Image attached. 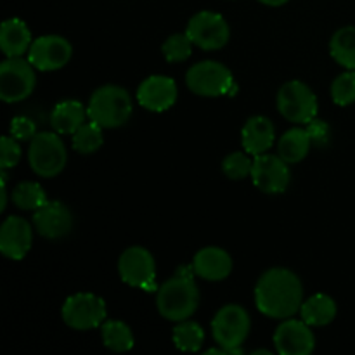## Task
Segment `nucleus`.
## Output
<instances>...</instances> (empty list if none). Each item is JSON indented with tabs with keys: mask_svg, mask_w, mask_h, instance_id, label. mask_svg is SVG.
I'll return each instance as SVG.
<instances>
[{
	"mask_svg": "<svg viewBox=\"0 0 355 355\" xmlns=\"http://www.w3.org/2000/svg\"><path fill=\"white\" fill-rule=\"evenodd\" d=\"M274 345L281 355H309L314 352L315 338L311 324L302 319H286L274 333Z\"/></svg>",
	"mask_w": 355,
	"mask_h": 355,
	"instance_id": "nucleus-14",
	"label": "nucleus"
},
{
	"mask_svg": "<svg viewBox=\"0 0 355 355\" xmlns=\"http://www.w3.org/2000/svg\"><path fill=\"white\" fill-rule=\"evenodd\" d=\"M331 97L338 106H350L355 103V73H342L331 85Z\"/></svg>",
	"mask_w": 355,
	"mask_h": 355,
	"instance_id": "nucleus-31",
	"label": "nucleus"
},
{
	"mask_svg": "<svg viewBox=\"0 0 355 355\" xmlns=\"http://www.w3.org/2000/svg\"><path fill=\"white\" fill-rule=\"evenodd\" d=\"M193 269L205 281H222L231 274L232 259L225 250L208 246L194 255Z\"/></svg>",
	"mask_w": 355,
	"mask_h": 355,
	"instance_id": "nucleus-18",
	"label": "nucleus"
},
{
	"mask_svg": "<svg viewBox=\"0 0 355 355\" xmlns=\"http://www.w3.org/2000/svg\"><path fill=\"white\" fill-rule=\"evenodd\" d=\"M21 159V148L17 144V139H14L12 135H6L0 141V166L2 170L12 168L19 163Z\"/></svg>",
	"mask_w": 355,
	"mask_h": 355,
	"instance_id": "nucleus-32",
	"label": "nucleus"
},
{
	"mask_svg": "<svg viewBox=\"0 0 355 355\" xmlns=\"http://www.w3.org/2000/svg\"><path fill=\"white\" fill-rule=\"evenodd\" d=\"M35 66L21 58H7L0 64V97L6 103H21L31 96L37 76Z\"/></svg>",
	"mask_w": 355,
	"mask_h": 355,
	"instance_id": "nucleus-8",
	"label": "nucleus"
},
{
	"mask_svg": "<svg viewBox=\"0 0 355 355\" xmlns=\"http://www.w3.org/2000/svg\"><path fill=\"white\" fill-rule=\"evenodd\" d=\"M7 207V187H6V173H2V187H0V211Z\"/></svg>",
	"mask_w": 355,
	"mask_h": 355,
	"instance_id": "nucleus-35",
	"label": "nucleus"
},
{
	"mask_svg": "<svg viewBox=\"0 0 355 355\" xmlns=\"http://www.w3.org/2000/svg\"><path fill=\"white\" fill-rule=\"evenodd\" d=\"M10 135L17 141H31L37 135V127L26 116H16L10 121Z\"/></svg>",
	"mask_w": 355,
	"mask_h": 355,
	"instance_id": "nucleus-33",
	"label": "nucleus"
},
{
	"mask_svg": "<svg viewBox=\"0 0 355 355\" xmlns=\"http://www.w3.org/2000/svg\"><path fill=\"white\" fill-rule=\"evenodd\" d=\"M259 2L266 3V6H270V7H279V6H284L288 0H259Z\"/></svg>",
	"mask_w": 355,
	"mask_h": 355,
	"instance_id": "nucleus-36",
	"label": "nucleus"
},
{
	"mask_svg": "<svg viewBox=\"0 0 355 355\" xmlns=\"http://www.w3.org/2000/svg\"><path fill=\"white\" fill-rule=\"evenodd\" d=\"M31 31L23 19L10 17L0 26V47L7 58H21L31 47Z\"/></svg>",
	"mask_w": 355,
	"mask_h": 355,
	"instance_id": "nucleus-20",
	"label": "nucleus"
},
{
	"mask_svg": "<svg viewBox=\"0 0 355 355\" xmlns=\"http://www.w3.org/2000/svg\"><path fill=\"white\" fill-rule=\"evenodd\" d=\"M252 180L262 193L281 194L290 186L291 173L288 163L279 155H263L255 156L252 168Z\"/></svg>",
	"mask_w": 355,
	"mask_h": 355,
	"instance_id": "nucleus-12",
	"label": "nucleus"
},
{
	"mask_svg": "<svg viewBox=\"0 0 355 355\" xmlns=\"http://www.w3.org/2000/svg\"><path fill=\"white\" fill-rule=\"evenodd\" d=\"M252 168L253 159H250V156L245 153H231L222 162V170L232 180L246 179L248 175H252Z\"/></svg>",
	"mask_w": 355,
	"mask_h": 355,
	"instance_id": "nucleus-30",
	"label": "nucleus"
},
{
	"mask_svg": "<svg viewBox=\"0 0 355 355\" xmlns=\"http://www.w3.org/2000/svg\"><path fill=\"white\" fill-rule=\"evenodd\" d=\"M304 304L300 277L290 269L274 267L260 276L255 286V305L270 319H290Z\"/></svg>",
	"mask_w": 355,
	"mask_h": 355,
	"instance_id": "nucleus-1",
	"label": "nucleus"
},
{
	"mask_svg": "<svg viewBox=\"0 0 355 355\" xmlns=\"http://www.w3.org/2000/svg\"><path fill=\"white\" fill-rule=\"evenodd\" d=\"M62 321L76 331H89L99 328L106 319V304L92 293H76L66 298L62 305Z\"/></svg>",
	"mask_w": 355,
	"mask_h": 355,
	"instance_id": "nucleus-9",
	"label": "nucleus"
},
{
	"mask_svg": "<svg viewBox=\"0 0 355 355\" xmlns=\"http://www.w3.org/2000/svg\"><path fill=\"white\" fill-rule=\"evenodd\" d=\"M28 162L37 175L45 179L59 175L68 162L64 142L54 132H40L30 141Z\"/></svg>",
	"mask_w": 355,
	"mask_h": 355,
	"instance_id": "nucleus-5",
	"label": "nucleus"
},
{
	"mask_svg": "<svg viewBox=\"0 0 355 355\" xmlns=\"http://www.w3.org/2000/svg\"><path fill=\"white\" fill-rule=\"evenodd\" d=\"M33 225L38 234L47 239H59L73 227V215L61 201H49L33 215Z\"/></svg>",
	"mask_w": 355,
	"mask_h": 355,
	"instance_id": "nucleus-17",
	"label": "nucleus"
},
{
	"mask_svg": "<svg viewBox=\"0 0 355 355\" xmlns=\"http://www.w3.org/2000/svg\"><path fill=\"white\" fill-rule=\"evenodd\" d=\"M179 90L172 78L163 75H153L146 78L137 89V101L144 110L162 113L175 104Z\"/></svg>",
	"mask_w": 355,
	"mask_h": 355,
	"instance_id": "nucleus-15",
	"label": "nucleus"
},
{
	"mask_svg": "<svg viewBox=\"0 0 355 355\" xmlns=\"http://www.w3.org/2000/svg\"><path fill=\"white\" fill-rule=\"evenodd\" d=\"M311 135L304 128H291L286 134L281 135L279 142H277V155L288 163H300L305 156L311 151Z\"/></svg>",
	"mask_w": 355,
	"mask_h": 355,
	"instance_id": "nucleus-23",
	"label": "nucleus"
},
{
	"mask_svg": "<svg viewBox=\"0 0 355 355\" xmlns=\"http://www.w3.org/2000/svg\"><path fill=\"white\" fill-rule=\"evenodd\" d=\"M252 328L250 315L241 305H225L215 314L211 321L214 338L227 354H241V345L246 342Z\"/></svg>",
	"mask_w": 355,
	"mask_h": 355,
	"instance_id": "nucleus-4",
	"label": "nucleus"
},
{
	"mask_svg": "<svg viewBox=\"0 0 355 355\" xmlns=\"http://www.w3.org/2000/svg\"><path fill=\"white\" fill-rule=\"evenodd\" d=\"M300 315L307 324L314 328L328 326L336 318V304L329 295L318 293L302 304Z\"/></svg>",
	"mask_w": 355,
	"mask_h": 355,
	"instance_id": "nucleus-22",
	"label": "nucleus"
},
{
	"mask_svg": "<svg viewBox=\"0 0 355 355\" xmlns=\"http://www.w3.org/2000/svg\"><path fill=\"white\" fill-rule=\"evenodd\" d=\"M89 120L103 128H118L132 116V99L123 87L104 85L90 96L87 106Z\"/></svg>",
	"mask_w": 355,
	"mask_h": 355,
	"instance_id": "nucleus-3",
	"label": "nucleus"
},
{
	"mask_svg": "<svg viewBox=\"0 0 355 355\" xmlns=\"http://www.w3.org/2000/svg\"><path fill=\"white\" fill-rule=\"evenodd\" d=\"M274 141H276L274 123L266 116H252L241 130L243 148L248 155H263L272 148Z\"/></svg>",
	"mask_w": 355,
	"mask_h": 355,
	"instance_id": "nucleus-19",
	"label": "nucleus"
},
{
	"mask_svg": "<svg viewBox=\"0 0 355 355\" xmlns=\"http://www.w3.org/2000/svg\"><path fill=\"white\" fill-rule=\"evenodd\" d=\"M331 58L347 69H355V26L340 28L329 42Z\"/></svg>",
	"mask_w": 355,
	"mask_h": 355,
	"instance_id": "nucleus-24",
	"label": "nucleus"
},
{
	"mask_svg": "<svg viewBox=\"0 0 355 355\" xmlns=\"http://www.w3.org/2000/svg\"><path fill=\"white\" fill-rule=\"evenodd\" d=\"M87 110L80 101L68 99L55 104L51 114V125L58 134H75L87 120Z\"/></svg>",
	"mask_w": 355,
	"mask_h": 355,
	"instance_id": "nucleus-21",
	"label": "nucleus"
},
{
	"mask_svg": "<svg viewBox=\"0 0 355 355\" xmlns=\"http://www.w3.org/2000/svg\"><path fill=\"white\" fill-rule=\"evenodd\" d=\"M186 83L191 92L203 97H218L225 94L234 96L238 90L232 73L217 61H203L194 64L187 71Z\"/></svg>",
	"mask_w": 355,
	"mask_h": 355,
	"instance_id": "nucleus-6",
	"label": "nucleus"
},
{
	"mask_svg": "<svg viewBox=\"0 0 355 355\" xmlns=\"http://www.w3.org/2000/svg\"><path fill=\"white\" fill-rule=\"evenodd\" d=\"M118 272L123 283L132 288L156 290V263L151 253L142 246H130L118 260Z\"/></svg>",
	"mask_w": 355,
	"mask_h": 355,
	"instance_id": "nucleus-10",
	"label": "nucleus"
},
{
	"mask_svg": "<svg viewBox=\"0 0 355 355\" xmlns=\"http://www.w3.org/2000/svg\"><path fill=\"white\" fill-rule=\"evenodd\" d=\"M277 111L291 123H311L318 114V97L300 80H291L277 94Z\"/></svg>",
	"mask_w": 355,
	"mask_h": 355,
	"instance_id": "nucleus-7",
	"label": "nucleus"
},
{
	"mask_svg": "<svg viewBox=\"0 0 355 355\" xmlns=\"http://www.w3.org/2000/svg\"><path fill=\"white\" fill-rule=\"evenodd\" d=\"M14 205L21 210H33L37 211L44 205L49 203L47 194L42 189L40 184L37 182H21L17 184L12 193Z\"/></svg>",
	"mask_w": 355,
	"mask_h": 355,
	"instance_id": "nucleus-28",
	"label": "nucleus"
},
{
	"mask_svg": "<svg viewBox=\"0 0 355 355\" xmlns=\"http://www.w3.org/2000/svg\"><path fill=\"white\" fill-rule=\"evenodd\" d=\"M172 338L177 349L182 350V352H198L203 347L205 331L198 322L186 319L173 328Z\"/></svg>",
	"mask_w": 355,
	"mask_h": 355,
	"instance_id": "nucleus-26",
	"label": "nucleus"
},
{
	"mask_svg": "<svg viewBox=\"0 0 355 355\" xmlns=\"http://www.w3.org/2000/svg\"><path fill=\"white\" fill-rule=\"evenodd\" d=\"M73 54V47L64 37L45 35L37 38L28 51V61L40 71H55L64 68Z\"/></svg>",
	"mask_w": 355,
	"mask_h": 355,
	"instance_id": "nucleus-13",
	"label": "nucleus"
},
{
	"mask_svg": "<svg viewBox=\"0 0 355 355\" xmlns=\"http://www.w3.org/2000/svg\"><path fill=\"white\" fill-rule=\"evenodd\" d=\"M31 225L23 217H7L0 227V252L10 260H23L31 248Z\"/></svg>",
	"mask_w": 355,
	"mask_h": 355,
	"instance_id": "nucleus-16",
	"label": "nucleus"
},
{
	"mask_svg": "<svg viewBox=\"0 0 355 355\" xmlns=\"http://www.w3.org/2000/svg\"><path fill=\"white\" fill-rule=\"evenodd\" d=\"M193 40L187 37V33H177L172 35L170 38H166L162 51L168 62H182L186 61V59H189L191 52H193Z\"/></svg>",
	"mask_w": 355,
	"mask_h": 355,
	"instance_id": "nucleus-29",
	"label": "nucleus"
},
{
	"mask_svg": "<svg viewBox=\"0 0 355 355\" xmlns=\"http://www.w3.org/2000/svg\"><path fill=\"white\" fill-rule=\"evenodd\" d=\"M103 342L113 352H128L134 347V335L125 322L107 321L103 324Z\"/></svg>",
	"mask_w": 355,
	"mask_h": 355,
	"instance_id": "nucleus-25",
	"label": "nucleus"
},
{
	"mask_svg": "<svg viewBox=\"0 0 355 355\" xmlns=\"http://www.w3.org/2000/svg\"><path fill=\"white\" fill-rule=\"evenodd\" d=\"M103 127L96 121H85L78 130L73 134V149L80 155H90L96 153L103 146Z\"/></svg>",
	"mask_w": 355,
	"mask_h": 355,
	"instance_id": "nucleus-27",
	"label": "nucleus"
},
{
	"mask_svg": "<svg viewBox=\"0 0 355 355\" xmlns=\"http://www.w3.org/2000/svg\"><path fill=\"white\" fill-rule=\"evenodd\" d=\"M309 128V135H311V141L312 144H318V146H326L329 141V127L324 123V121H319V120H312L311 123H307Z\"/></svg>",
	"mask_w": 355,
	"mask_h": 355,
	"instance_id": "nucleus-34",
	"label": "nucleus"
},
{
	"mask_svg": "<svg viewBox=\"0 0 355 355\" xmlns=\"http://www.w3.org/2000/svg\"><path fill=\"white\" fill-rule=\"evenodd\" d=\"M187 37L196 47L203 51H218L229 42V24L220 14L211 10H201L194 14L186 28Z\"/></svg>",
	"mask_w": 355,
	"mask_h": 355,
	"instance_id": "nucleus-11",
	"label": "nucleus"
},
{
	"mask_svg": "<svg viewBox=\"0 0 355 355\" xmlns=\"http://www.w3.org/2000/svg\"><path fill=\"white\" fill-rule=\"evenodd\" d=\"M193 267H182L172 279L162 284L156 297L158 312L165 319L182 322L196 312L200 305V290L194 283Z\"/></svg>",
	"mask_w": 355,
	"mask_h": 355,
	"instance_id": "nucleus-2",
	"label": "nucleus"
}]
</instances>
